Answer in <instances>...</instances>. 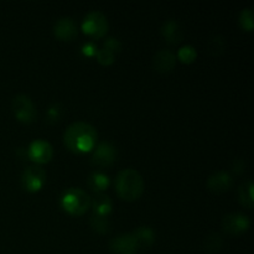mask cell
<instances>
[{"label":"cell","mask_w":254,"mask_h":254,"mask_svg":"<svg viewBox=\"0 0 254 254\" xmlns=\"http://www.w3.org/2000/svg\"><path fill=\"white\" fill-rule=\"evenodd\" d=\"M91 206L92 208H93V215L108 217L109 213L112 212L113 203H112L111 197H109L108 195L101 192V193H96V196L92 198Z\"/></svg>","instance_id":"5bb4252c"},{"label":"cell","mask_w":254,"mask_h":254,"mask_svg":"<svg viewBox=\"0 0 254 254\" xmlns=\"http://www.w3.org/2000/svg\"><path fill=\"white\" fill-rule=\"evenodd\" d=\"M253 188V181L251 179L241 184L240 188H238V198H240L241 205L248 210H252L254 206Z\"/></svg>","instance_id":"e0dca14e"},{"label":"cell","mask_w":254,"mask_h":254,"mask_svg":"<svg viewBox=\"0 0 254 254\" xmlns=\"http://www.w3.org/2000/svg\"><path fill=\"white\" fill-rule=\"evenodd\" d=\"M89 222H91V227L99 235H106L111 230V223H109L108 217H104V216L92 215Z\"/></svg>","instance_id":"ffe728a7"},{"label":"cell","mask_w":254,"mask_h":254,"mask_svg":"<svg viewBox=\"0 0 254 254\" xmlns=\"http://www.w3.org/2000/svg\"><path fill=\"white\" fill-rule=\"evenodd\" d=\"M12 112L15 118L24 124H30L36 119L37 112L34 102L26 94H17L12 99Z\"/></svg>","instance_id":"5b68a950"},{"label":"cell","mask_w":254,"mask_h":254,"mask_svg":"<svg viewBox=\"0 0 254 254\" xmlns=\"http://www.w3.org/2000/svg\"><path fill=\"white\" fill-rule=\"evenodd\" d=\"M240 25L242 29L247 30V31H252L254 26V16L253 10L251 9H243L240 15Z\"/></svg>","instance_id":"603a6c76"},{"label":"cell","mask_w":254,"mask_h":254,"mask_svg":"<svg viewBox=\"0 0 254 254\" xmlns=\"http://www.w3.org/2000/svg\"><path fill=\"white\" fill-rule=\"evenodd\" d=\"M131 235L135 238L138 248H149L155 242V233H154L153 228L148 227V226L138 227L134 232H131Z\"/></svg>","instance_id":"2e32d148"},{"label":"cell","mask_w":254,"mask_h":254,"mask_svg":"<svg viewBox=\"0 0 254 254\" xmlns=\"http://www.w3.org/2000/svg\"><path fill=\"white\" fill-rule=\"evenodd\" d=\"M96 128L86 122H74L64 134V145L68 150L76 154H86L93 150L97 144Z\"/></svg>","instance_id":"6da1fadb"},{"label":"cell","mask_w":254,"mask_h":254,"mask_svg":"<svg viewBox=\"0 0 254 254\" xmlns=\"http://www.w3.org/2000/svg\"><path fill=\"white\" fill-rule=\"evenodd\" d=\"M196 57H197V51H196L195 47L191 46V45H185V46L181 47L178 52V59L180 60L183 64H192L196 60Z\"/></svg>","instance_id":"44dd1931"},{"label":"cell","mask_w":254,"mask_h":254,"mask_svg":"<svg viewBox=\"0 0 254 254\" xmlns=\"http://www.w3.org/2000/svg\"><path fill=\"white\" fill-rule=\"evenodd\" d=\"M222 230L226 233L232 236H238L245 233L250 228L251 221L250 217L243 213H230L222 218Z\"/></svg>","instance_id":"ba28073f"},{"label":"cell","mask_w":254,"mask_h":254,"mask_svg":"<svg viewBox=\"0 0 254 254\" xmlns=\"http://www.w3.org/2000/svg\"><path fill=\"white\" fill-rule=\"evenodd\" d=\"M117 160V149L113 144L108 141H102L98 145L94 146V151L92 154V163L101 168L113 165Z\"/></svg>","instance_id":"9c48e42d"},{"label":"cell","mask_w":254,"mask_h":254,"mask_svg":"<svg viewBox=\"0 0 254 254\" xmlns=\"http://www.w3.org/2000/svg\"><path fill=\"white\" fill-rule=\"evenodd\" d=\"M91 200L92 198L89 197L88 193L82 189L69 188L62 193L60 205L69 215L82 216L91 207Z\"/></svg>","instance_id":"3957f363"},{"label":"cell","mask_w":254,"mask_h":254,"mask_svg":"<svg viewBox=\"0 0 254 254\" xmlns=\"http://www.w3.org/2000/svg\"><path fill=\"white\" fill-rule=\"evenodd\" d=\"M109 184H111L109 176L104 174L103 171H93V173L89 174L88 186L97 193H101L104 190H107Z\"/></svg>","instance_id":"ac0fdd59"},{"label":"cell","mask_w":254,"mask_h":254,"mask_svg":"<svg viewBox=\"0 0 254 254\" xmlns=\"http://www.w3.org/2000/svg\"><path fill=\"white\" fill-rule=\"evenodd\" d=\"M97 51H98V47H97V45L94 44V42H86V44L82 46V54H83L84 56H96Z\"/></svg>","instance_id":"484cf974"},{"label":"cell","mask_w":254,"mask_h":254,"mask_svg":"<svg viewBox=\"0 0 254 254\" xmlns=\"http://www.w3.org/2000/svg\"><path fill=\"white\" fill-rule=\"evenodd\" d=\"M82 30L92 39H102L108 31V20L103 12L97 11V10L91 11L84 16L83 22H82Z\"/></svg>","instance_id":"277c9868"},{"label":"cell","mask_w":254,"mask_h":254,"mask_svg":"<svg viewBox=\"0 0 254 254\" xmlns=\"http://www.w3.org/2000/svg\"><path fill=\"white\" fill-rule=\"evenodd\" d=\"M25 156H27V159L35 163V165L40 166L41 164L51 161L52 156H54V149L49 141L44 140V139H36L27 146V149L25 150Z\"/></svg>","instance_id":"8992f818"},{"label":"cell","mask_w":254,"mask_h":254,"mask_svg":"<svg viewBox=\"0 0 254 254\" xmlns=\"http://www.w3.org/2000/svg\"><path fill=\"white\" fill-rule=\"evenodd\" d=\"M223 240L222 236L217 232H212L211 235H208L205 238V242H203V247L207 252L210 253H216L222 248Z\"/></svg>","instance_id":"d6986e66"},{"label":"cell","mask_w":254,"mask_h":254,"mask_svg":"<svg viewBox=\"0 0 254 254\" xmlns=\"http://www.w3.org/2000/svg\"><path fill=\"white\" fill-rule=\"evenodd\" d=\"M103 47L111 50V51L114 52V54H118L119 50H121V47H122V45L117 39H114V37H109V39L106 40Z\"/></svg>","instance_id":"4316f807"},{"label":"cell","mask_w":254,"mask_h":254,"mask_svg":"<svg viewBox=\"0 0 254 254\" xmlns=\"http://www.w3.org/2000/svg\"><path fill=\"white\" fill-rule=\"evenodd\" d=\"M77 34V24L71 17H61L55 22L54 35L61 41H72L76 39Z\"/></svg>","instance_id":"8fae6325"},{"label":"cell","mask_w":254,"mask_h":254,"mask_svg":"<svg viewBox=\"0 0 254 254\" xmlns=\"http://www.w3.org/2000/svg\"><path fill=\"white\" fill-rule=\"evenodd\" d=\"M62 113H64V108L61 107V104L54 103L52 106H50V108L46 112V118L47 122L50 123H56L61 119Z\"/></svg>","instance_id":"d4e9b609"},{"label":"cell","mask_w":254,"mask_h":254,"mask_svg":"<svg viewBox=\"0 0 254 254\" xmlns=\"http://www.w3.org/2000/svg\"><path fill=\"white\" fill-rule=\"evenodd\" d=\"M175 64L176 56L170 50H159L153 59V67L159 73H169L173 71Z\"/></svg>","instance_id":"4fadbf2b"},{"label":"cell","mask_w":254,"mask_h":254,"mask_svg":"<svg viewBox=\"0 0 254 254\" xmlns=\"http://www.w3.org/2000/svg\"><path fill=\"white\" fill-rule=\"evenodd\" d=\"M116 192L124 201H136L144 192V180L135 169H124L116 176Z\"/></svg>","instance_id":"7a4b0ae2"},{"label":"cell","mask_w":254,"mask_h":254,"mask_svg":"<svg viewBox=\"0 0 254 254\" xmlns=\"http://www.w3.org/2000/svg\"><path fill=\"white\" fill-rule=\"evenodd\" d=\"M232 176L230 175V173L223 170L215 171V173L211 174L207 179L208 190L216 193H222L228 191L232 188Z\"/></svg>","instance_id":"7c38bea8"},{"label":"cell","mask_w":254,"mask_h":254,"mask_svg":"<svg viewBox=\"0 0 254 254\" xmlns=\"http://www.w3.org/2000/svg\"><path fill=\"white\" fill-rule=\"evenodd\" d=\"M96 56H97V60H98L99 64H104V66H109V64H112L114 61H116V54H114V52H112L111 50L106 49V47L98 50Z\"/></svg>","instance_id":"cb8c5ba5"},{"label":"cell","mask_w":254,"mask_h":254,"mask_svg":"<svg viewBox=\"0 0 254 254\" xmlns=\"http://www.w3.org/2000/svg\"><path fill=\"white\" fill-rule=\"evenodd\" d=\"M225 37L222 36H215L208 41V52L213 56H217V55H221L223 51H225L226 47V41Z\"/></svg>","instance_id":"7402d4cb"},{"label":"cell","mask_w":254,"mask_h":254,"mask_svg":"<svg viewBox=\"0 0 254 254\" xmlns=\"http://www.w3.org/2000/svg\"><path fill=\"white\" fill-rule=\"evenodd\" d=\"M109 248L116 254H135L139 250L135 238L131 233H123L111 241Z\"/></svg>","instance_id":"30bf717a"},{"label":"cell","mask_w":254,"mask_h":254,"mask_svg":"<svg viewBox=\"0 0 254 254\" xmlns=\"http://www.w3.org/2000/svg\"><path fill=\"white\" fill-rule=\"evenodd\" d=\"M161 35L169 44L176 45L183 39V30H181L178 21L168 20V21L164 22L163 27H161Z\"/></svg>","instance_id":"9a60e30c"},{"label":"cell","mask_w":254,"mask_h":254,"mask_svg":"<svg viewBox=\"0 0 254 254\" xmlns=\"http://www.w3.org/2000/svg\"><path fill=\"white\" fill-rule=\"evenodd\" d=\"M46 184V171L39 165L27 166L21 175V186L29 192H37Z\"/></svg>","instance_id":"52a82bcc"}]
</instances>
